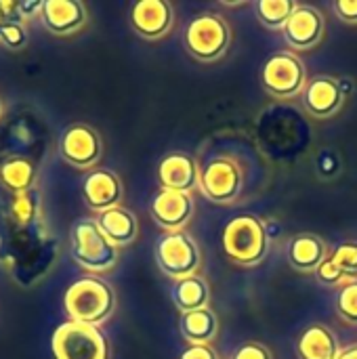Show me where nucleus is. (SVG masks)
I'll return each mask as SVG.
<instances>
[{
	"label": "nucleus",
	"mask_w": 357,
	"mask_h": 359,
	"mask_svg": "<svg viewBox=\"0 0 357 359\" xmlns=\"http://www.w3.org/2000/svg\"><path fill=\"white\" fill-rule=\"evenodd\" d=\"M42 4L44 2H38V0H32V2H17V17H19V21L25 25V23H29L32 19H36V17H40V13H42Z\"/></svg>",
	"instance_id": "32"
},
{
	"label": "nucleus",
	"mask_w": 357,
	"mask_h": 359,
	"mask_svg": "<svg viewBox=\"0 0 357 359\" xmlns=\"http://www.w3.org/2000/svg\"><path fill=\"white\" fill-rule=\"evenodd\" d=\"M59 156L78 170H93L103 158V139L88 124H72L59 137Z\"/></svg>",
	"instance_id": "9"
},
{
	"label": "nucleus",
	"mask_w": 357,
	"mask_h": 359,
	"mask_svg": "<svg viewBox=\"0 0 357 359\" xmlns=\"http://www.w3.org/2000/svg\"><path fill=\"white\" fill-rule=\"evenodd\" d=\"M198 187L213 204H234L244 187V175L238 160L229 156H217L208 160L200 168Z\"/></svg>",
	"instance_id": "8"
},
{
	"label": "nucleus",
	"mask_w": 357,
	"mask_h": 359,
	"mask_svg": "<svg viewBox=\"0 0 357 359\" xmlns=\"http://www.w3.org/2000/svg\"><path fill=\"white\" fill-rule=\"evenodd\" d=\"M229 359H274V353L265 345L255 343V341H248V343L238 345L231 351Z\"/></svg>",
	"instance_id": "29"
},
{
	"label": "nucleus",
	"mask_w": 357,
	"mask_h": 359,
	"mask_svg": "<svg viewBox=\"0 0 357 359\" xmlns=\"http://www.w3.org/2000/svg\"><path fill=\"white\" fill-rule=\"evenodd\" d=\"M80 196H82V202L93 212L99 215V212L120 206L124 198V185L118 172L97 166L84 175L80 183Z\"/></svg>",
	"instance_id": "12"
},
{
	"label": "nucleus",
	"mask_w": 357,
	"mask_h": 359,
	"mask_svg": "<svg viewBox=\"0 0 357 359\" xmlns=\"http://www.w3.org/2000/svg\"><path fill=\"white\" fill-rule=\"evenodd\" d=\"M170 299H173L175 307L181 313L196 311V309H204V307H208V301H210L208 282L204 278H200V276L183 278V280H179V282L173 284Z\"/></svg>",
	"instance_id": "22"
},
{
	"label": "nucleus",
	"mask_w": 357,
	"mask_h": 359,
	"mask_svg": "<svg viewBox=\"0 0 357 359\" xmlns=\"http://www.w3.org/2000/svg\"><path fill=\"white\" fill-rule=\"evenodd\" d=\"M335 311L345 324L357 326V280H351L345 286H341L337 294Z\"/></svg>",
	"instance_id": "25"
},
{
	"label": "nucleus",
	"mask_w": 357,
	"mask_h": 359,
	"mask_svg": "<svg viewBox=\"0 0 357 359\" xmlns=\"http://www.w3.org/2000/svg\"><path fill=\"white\" fill-rule=\"evenodd\" d=\"M330 259L337 263V267L347 276V280H357V242L356 240H349V242H343L339 244L332 252H330Z\"/></svg>",
	"instance_id": "26"
},
{
	"label": "nucleus",
	"mask_w": 357,
	"mask_h": 359,
	"mask_svg": "<svg viewBox=\"0 0 357 359\" xmlns=\"http://www.w3.org/2000/svg\"><path fill=\"white\" fill-rule=\"evenodd\" d=\"M99 229L105 233V238L116 246V248H126L130 246L137 236H139V219L133 210L124 208L122 204L116 208H109L105 212H99L95 217Z\"/></svg>",
	"instance_id": "18"
},
{
	"label": "nucleus",
	"mask_w": 357,
	"mask_h": 359,
	"mask_svg": "<svg viewBox=\"0 0 357 359\" xmlns=\"http://www.w3.org/2000/svg\"><path fill=\"white\" fill-rule=\"evenodd\" d=\"M40 21L53 36H76L88 23V8L80 0H44Z\"/></svg>",
	"instance_id": "15"
},
{
	"label": "nucleus",
	"mask_w": 357,
	"mask_h": 359,
	"mask_svg": "<svg viewBox=\"0 0 357 359\" xmlns=\"http://www.w3.org/2000/svg\"><path fill=\"white\" fill-rule=\"evenodd\" d=\"M4 116V101H2V97H0V118Z\"/></svg>",
	"instance_id": "34"
},
{
	"label": "nucleus",
	"mask_w": 357,
	"mask_h": 359,
	"mask_svg": "<svg viewBox=\"0 0 357 359\" xmlns=\"http://www.w3.org/2000/svg\"><path fill=\"white\" fill-rule=\"evenodd\" d=\"M183 44L196 61L215 63L227 55L231 44V27L219 13H200L187 23Z\"/></svg>",
	"instance_id": "4"
},
{
	"label": "nucleus",
	"mask_w": 357,
	"mask_h": 359,
	"mask_svg": "<svg viewBox=\"0 0 357 359\" xmlns=\"http://www.w3.org/2000/svg\"><path fill=\"white\" fill-rule=\"evenodd\" d=\"M154 257L160 271L175 282L198 276V269L202 265L200 246L185 231H170L160 236L154 248Z\"/></svg>",
	"instance_id": "7"
},
{
	"label": "nucleus",
	"mask_w": 357,
	"mask_h": 359,
	"mask_svg": "<svg viewBox=\"0 0 357 359\" xmlns=\"http://www.w3.org/2000/svg\"><path fill=\"white\" fill-rule=\"evenodd\" d=\"M328 257V244L318 233H297L288 244V263L301 273H316Z\"/></svg>",
	"instance_id": "17"
},
{
	"label": "nucleus",
	"mask_w": 357,
	"mask_h": 359,
	"mask_svg": "<svg viewBox=\"0 0 357 359\" xmlns=\"http://www.w3.org/2000/svg\"><path fill=\"white\" fill-rule=\"evenodd\" d=\"M179 332L189 345H213L219 332V318L210 307L181 313Z\"/></svg>",
	"instance_id": "21"
},
{
	"label": "nucleus",
	"mask_w": 357,
	"mask_h": 359,
	"mask_svg": "<svg viewBox=\"0 0 357 359\" xmlns=\"http://www.w3.org/2000/svg\"><path fill=\"white\" fill-rule=\"evenodd\" d=\"M295 8H297L295 0H259L255 4L257 19L271 32H282Z\"/></svg>",
	"instance_id": "23"
},
{
	"label": "nucleus",
	"mask_w": 357,
	"mask_h": 359,
	"mask_svg": "<svg viewBox=\"0 0 357 359\" xmlns=\"http://www.w3.org/2000/svg\"><path fill=\"white\" fill-rule=\"evenodd\" d=\"M316 278H318V282L320 284H324V286H328V288H341V286H345L349 280H347V276L337 267V263L328 257L318 269H316Z\"/></svg>",
	"instance_id": "28"
},
{
	"label": "nucleus",
	"mask_w": 357,
	"mask_h": 359,
	"mask_svg": "<svg viewBox=\"0 0 357 359\" xmlns=\"http://www.w3.org/2000/svg\"><path fill=\"white\" fill-rule=\"evenodd\" d=\"M156 177L160 189L191 194V189L198 187L200 181V166L194 156L185 151H170L160 160L156 168Z\"/></svg>",
	"instance_id": "16"
},
{
	"label": "nucleus",
	"mask_w": 357,
	"mask_h": 359,
	"mask_svg": "<svg viewBox=\"0 0 357 359\" xmlns=\"http://www.w3.org/2000/svg\"><path fill=\"white\" fill-rule=\"evenodd\" d=\"M69 255L74 263L90 276L109 273L120 261V248H116L99 229L95 219H78L69 229Z\"/></svg>",
	"instance_id": "2"
},
{
	"label": "nucleus",
	"mask_w": 357,
	"mask_h": 359,
	"mask_svg": "<svg viewBox=\"0 0 357 359\" xmlns=\"http://www.w3.org/2000/svg\"><path fill=\"white\" fill-rule=\"evenodd\" d=\"M282 34L292 50H311L326 34V17L311 4H297Z\"/></svg>",
	"instance_id": "13"
},
{
	"label": "nucleus",
	"mask_w": 357,
	"mask_h": 359,
	"mask_svg": "<svg viewBox=\"0 0 357 359\" xmlns=\"http://www.w3.org/2000/svg\"><path fill=\"white\" fill-rule=\"evenodd\" d=\"M337 359H357V343L356 345H349V347H343L341 353L337 355Z\"/></svg>",
	"instance_id": "33"
},
{
	"label": "nucleus",
	"mask_w": 357,
	"mask_h": 359,
	"mask_svg": "<svg viewBox=\"0 0 357 359\" xmlns=\"http://www.w3.org/2000/svg\"><path fill=\"white\" fill-rule=\"evenodd\" d=\"M259 80L265 93L286 101L303 95L307 86V69L299 55L290 50H278L261 65Z\"/></svg>",
	"instance_id": "6"
},
{
	"label": "nucleus",
	"mask_w": 357,
	"mask_h": 359,
	"mask_svg": "<svg viewBox=\"0 0 357 359\" xmlns=\"http://www.w3.org/2000/svg\"><path fill=\"white\" fill-rule=\"evenodd\" d=\"M349 80L335 78V76H314L307 80L303 90V107L316 120H328L337 116L347 97L351 95L353 86L347 84Z\"/></svg>",
	"instance_id": "10"
},
{
	"label": "nucleus",
	"mask_w": 357,
	"mask_h": 359,
	"mask_svg": "<svg viewBox=\"0 0 357 359\" xmlns=\"http://www.w3.org/2000/svg\"><path fill=\"white\" fill-rule=\"evenodd\" d=\"M269 233L265 223L252 215H238L221 236L225 257L238 267H257L269 252Z\"/></svg>",
	"instance_id": "3"
},
{
	"label": "nucleus",
	"mask_w": 357,
	"mask_h": 359,
	"mask_svg": "<svg viewBox=\"0 0 357 359\" xmlns=\"http://www.w3.org/2000/svg\"><path fill=\"white\" fill-rule=\"evenodd\" d=\"M179 359H219L213 345H189L181 351Z\"/></svg>",
	"instance_id": "31"
},
{
	"label": "nucleus",
	"mask_w": 357,
	"mask_h": 359,
	"mask_svg": "<svg viewBox=\"0 0 357 359\" xmlns=\"http://www.w3.org/2000/svg\"><path fill=\"white\" fill-rule=\"evenodd\" d=\"M332 8L343 23L357 25V0H335Z\"/></svg>",
	"instance_id": "30"
},
{
	"label": "nucleus",
	"mask_w": 357,
	"mask_h": 359,
	"mask_svg": "<svg viewBox=\"0 0 357 359\" xmlns=\"http://www.w3.org/2000/svg\"><path fill=\"white\" fill-rule=\"evenodd\" d=\"M295 351L299 359H337L341 353V345L328 326L311 324L299 334Z\"/></svg>",
	"instance_id": "19"
},
{
	"label": "nucleus",
	"mask_w": 357,
	"mask_h": 359,
	"mask_svg": "<svg viewBox=\"0 0 357 359\" xmlns=\"http://www.w3.org/2000/svg\"><path fill=\"white\" fill-rule=\"evenodd\" d=\"M6 210H8V219L15 225L27 227L40 217V198H38V194L34 189L25 191V194L11 196V202H8Z\"/></svg>",
	"instance_id": "24"
},
{
	"label": "nucleus",
	"mask_w": 357,
	"mask_h": 359,
	"mask_svg": "<svg viewBox=\"0 0 357 359\" xmlns=\"http://www.w3.org/2000/svg\"><path fill=\"white\" fill-rule=\"evenodd\" d=\"M63 311L69 322L101 328L116 311V292L99 276L78 278L63 294Z\"/></svg>",
	"instance_id": "1"
},
{
	"label": "nucleus",
	"mask_w": 357,
	"mask_h": 359,
	"mask_svg": "<svg viewBox=\"0 0 357 359\" xmlns=\"http://www.w3.org/2000/svg\"><path fill=\"white\" fill-rule=\"evenodd\" d=\"M36 181H38V166L32 158L8 156L0 162V185L11 196L32 191Z\"/></svg>",
	"instance_id": "20"
},
{
	"label": "nucleus",
	"mask_w": 357,
	"mask_h": 359,
	"mask_svg": "<svg viewBox=\"0 0 357 359\" xmlns=\"http://www.w3.org/2000/svg\"><path fill=\"white\" fill-rule=\"evenodd\" d=\"M27 29L19 21H2L0 19V46L8 50H23L27 46Z\"/></svg>",
	"instance_id": "27"
},
{
	"label": "nucleus",
	"mask_w": 357,
	"mask_h": 359,
	"mask_svg": "<svg viewBox=\"0 0 357 359\" xmlns=\"http://www.w3.org/2000/svg\"><path fill=\"white\" fill-rule=\"evenodd\" d=\"M149 215L154 223L164 229V233L170 231H185L194 217V200L191 194L160 189L151 202H149Z\"/></svg>",
	"instance_id": "14"
},
{
	"label": "nucleus",
	"mask_w": 357,
	"mask_h": 359,
	"mask_svg": "<svg viewBox=\"0 0 357 359\" xmlns=\"http://www.w3.org/2000/svg\"><path fill=\"white\" fill-rule=\"evenodd\" d=\"M55 359H112V345L99 326L63 322L50 337Z\"/></svg>",
	"instance_id": "5"
},
{
	"label": "nucleus",
	"mask_w": 357,
	"mask_h": 359,
	"mask_svg": "<svg viewBox=\"0 0 357 359\" xmlns=\"http://www.w3.org/2000/svg\"><path fill=\"white\" fill-rule=\"evenodd\" d=\"M128 25L143 40H162L175 27V8L168 0H137L128 11Z\"/></svg>",
	"instance_id": "11"
}]
</instances>
